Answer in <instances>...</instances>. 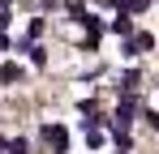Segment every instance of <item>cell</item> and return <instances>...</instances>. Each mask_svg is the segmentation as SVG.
Returning a JSON list of instances; mask_svg holds the SVG:
<instances>
[{
	"instance_id": "6da1fadb",
	"label": "cell",
	"mask_w": 159,
	"mask_h": 154,
	"mask_svg": "<svg viewBox=\"0 0 159 154\" xmlns=\"http://www.w3.org/2000/svg\"><path fill=\"white\" fill-rule=\"evenodd\" d=\"M43 137H48V146H52L56 154H65V150H69V133H65L60 124H48V128H43Z\"/></svg>"
},
{
	"instance_id": "7a4b0ae2",
	"label": "cell",
	"mask_w": 159,
	"mask_h": 154,
	"mask_svg": "<svg viewBox=\"0 0 159 154\" xmlns=\"http://www.w3.org/2000/svg\"><path fill=\"white\" fill-rule=\"evenodd\" d=\"M133 111H138V103L133 99H120V107H116V128H125L133 120Z\"/></svg>"
},
{
	"instance_id": "3957f363",
	"label": "cell",
	"mask_w": 159,
	"mask_h": 154,
	"mask_svg": "<svg viewBox=\"0 0 159 154\" xmlns=\"http://www.w3.org/2000/svg\"><path fill=\"white\" fill-rule=\"evenodd\" d=\"M0 81H4V86L22 81V69H17V64H4V69H0Z\"/></svg>"
},
{
	"instance_id": "277c9868",
	"label": "cell",
	"mask_w": 159,
	"mask_h": 154,
	"mask_svg": "<svg viewBox=\"0 0 159 154\" xmlns=\"http://www.w3.org/2000/svg\"><path fill=\"white\" fill-rule=\"evenodd\" d=\"M133 47H138V56H142V51H151V47H155V34H138V39H133Z\"/></svg>"
},
{
	"instance_id": "5b68a950",
	"label": "cell",
	"mask_w": 159,
	"mask_h": 154,
	"mask_svg": "<svg viewBox=\"0 0 159 154\" xmlns=\"http://www.w3.org/2000/svg\"><path fill=\"white\" fill-rule=\"evenodd\" d=\"M112 30H116V34H129V30H133V22H129V13H120V17L112 22Z\"/></svg>"
},
{
	"instance_id": "8992f818",
	"label": "cell",
	"mask_w": 159,
	"mask_h": 154,
	"mask_svg": "<svg viewBox=\"0 0 159 154\" xmlns=\"http://www.w3.org/2000/svg\"><path fill=\"white\" fill-rule=\"evenodd\" d=\"M146 124H151V128L159 133V111H146Z\"/></svg>"
},
{
	"instance_id": "52a82bcc",
	"label": "cell",
	"mask_w": 159,
	"mask_h": 154,
	"mask_svg": "<svg viewBox=\"0 0 159 154\" xmlns=\"http://www.w3.org/2000/svg\"><path fill=\"white\" fill-rule=\"evenodd\" d=\"M9 154H26V141H13V146H9Z\"/></svg>"
},
{
	"instance_id": "ba28073f",
	"label": "cell",
	"mask_w": 159,
	"mask_h": 154,
	"mask_svg": "<svg viewBox=\"0 0 159 154\" xmlns=\"http://www.w3.org/2000/svg\"><path fill=\"white\" fill-rule=\"evenodd\" d=\"M116 154H125V150H116Z\"/></svg>"
}]
</instances>
